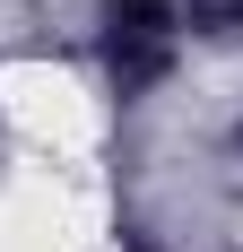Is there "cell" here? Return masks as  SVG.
<instances>
[{
  "label": "cell",
  "instance_id": "obj_1",
  "mask_svg": "<svg viewBox=\"0 0 243 252\" xmlns=\"http://www.w3.org/2000/svg\"><path fill=\"white\" fill-rule=\"evenodd\" d=\"M174 26H182L174 0H113V9H104V61H113L122 96H148V87L174 70Z\"/></svg>",
  "mask_w": 243,
  "mask_h": 252
},
{
  "label": "cell",
  "instance_id": "obj_2",
  "mask_svg": "<svg viewBox=\"0 0 243 252\" xmlns=\"http://www.w3.org/2000/svg\"><path fill=\"white\" fill-rule=\"evenodd\" d=\"M182 26H191V35H235L243 0H182Z\"/></svg>",
  "mask_w": 243,
  "mask_h": 252
},
{
  "label": "cell",
  "instance_id": "obj_3",
  "mask_svg": "<svg viewBox=\"0 0 243 252\" xmlns=\"http://www.w3.org/2000/svg\"><path fill=\"white\" fill-rule=\"evenodd\" d=\"M235 148H243V122H235Z\"/></svg>",
  "mask_w": 243,
  "mask_h": 252
}]
</instances>
